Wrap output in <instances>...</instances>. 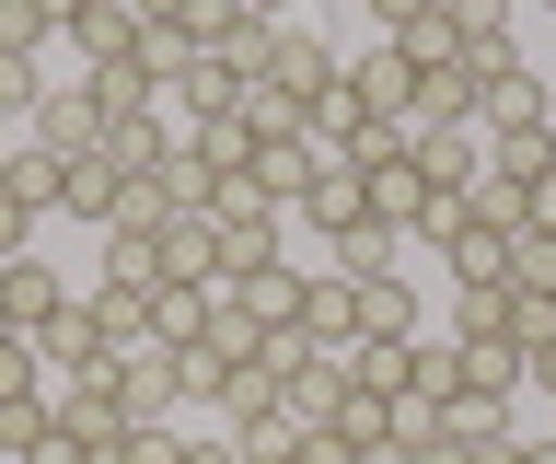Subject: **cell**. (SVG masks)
Here are the masks:
<instances>
[{"label": "cell", "instance_id": "cell-27", "mask_svg": "<svg viewBox=\"0 0 556 464\" xmlns=\"http://www.w3.org/2000/svg\"><path fill=\"white\" fill-rule=\"evenodd\" d=\"M359 337H417V279H359Z\"/></svg>", "mask_w": 556, "mask_h": 464}, {"label": "cell", "instance_id": "cell-24", "mask_svg": "<svg viewBox=\"0 0 556 464\" xmlns=\"http://www.w3.org/2000/svg\"><path fill=\"white\" fill-rule=\"evenodd\" d=\"M93 244H104V279L116 290H139V302L163 290V244H151V233H93Z\"/></svg>", "mask_w": 556, "mask_h": 464}, {"label": "cell", "instance_id": "cell-33", "mask_svg": "<svg viewBox=\"0 0 556 464\" xmlns=\"http://www.w3.org/2000/svg\"><path fill=\"white\" fill-rule=\"evenodd\" d=\"M510 290H556V221H521L510 233Z\"/></svg>", "mask_w": 556, "mask_h": 464}, {"label": "cell", "instance_id": "cell-44", "mask_svg": "<svg viewBox=\"0 0 556 464\" xmlns=\"http://www.w3.org/2000/svg\"><path fill=\"white\" fill-rule=\"evenodd\" d=\"M243 12H255V24H302V0H243Z\"/></svg>", "mask_w": 556, "mask_h": 464}, {"label": "cell", "instance_id": "cell-3", "mask_svg": "<svg viewBox=\"0 0 556 464\" xmlns=\"http://www.w3.org/2000/svg\"><path fill=\"white\" fill-rule=\"evenodd\" d=\"M290 221H313L325 244L359 233V221H371V175H359V163H313V186H302V210H290Z\"/></svg>", "mask_w": 556, "mask_h": 464}, {"label": "cell", "instance_id": "cell-45", "mask_svg": "<svg viewBox=\"0 0 556 464\" xmlns=\"http://www.w3.org/2000/svg\"><path fill=\"white\" fill-rule=\"evenodd\" d=\"M128 12L139 24H186V0H128Z\"/></svg>", "mask_w": 556, "mask_h": 464}, {"label": "cell", "instance_id": "cell-28", "mask_svg": "<svg viewBox=\"0 0 556 464\" xmlns=\"http://www.w3.org/2000/svg\"><path fill=\"white\" fill-rule=\"evenodd\" d=\"M382 441H394V453H429V441H441V394H382Z\"/></svg>", "mask_w": 556, "mask_h": 464}, {"label": "cell", "instance_id": "cell-46", "mask_svg": "<svg viewBox=\"0 0 556 464\" xmlns=\"http://www.w3.org/2000/svg\"><path fill=\"white\" fill-rule=\"evenodd\" d=\"M290 464H302V453H290Z\"/></svg>", "mask_w": 556, "mask_h": 464}, {"label": "cell", "instance_id": "cell-32", "mask_svg": "<svg viewBox=\"0 0 556 464\" xmlns=\"http://www.w3.org/2000/svg\"><path fill=\"white\" fill-rule=\"evenodd\" d=\"M0 198H24V210L47 221V210H59V163H47V151L24 140V151H12V163H0Z\"/></svg>", "mask_w": 556, "mask_h": 464}, {"label": "cell", "instance_id": "cell-29", "mask_svg": "<svg viewBox=\"0 0 556 464\" xmlns=\"http://www.w3.org/2000/svg\"><path fill=\"white\" fill-rule=\"evenodd\" d=\"M198 349H208V360H232V372H243V360H255V349H267V325H255V314H243V302H232V290H220V302H208V337H198Z\"/></svg>", "mask_w": 556, "mask_h": 464}, {"label": "cell", "instance_id": "cell-23", "mask_svg": "<svg viewBox=\"0 0 556 464\" xmlns=\"http://www.w3.org/2000/svg\"><path fill=\"white\" fill-rule=\"evenodd\" d=\"M464 210H476V198H464ZM441 267H452V279H510V233H486V221H464V233L441 244Z\"/></svg>", "mask_w": 556, "mask_h": 464}, {"label": "cell", "instance_id": "cell-7", "mask_svg": "<svg viewBox=\"0 0 556 464\" xmlns=\"http://www.w3.org/2000/svg\"><path fill=\"white\" fill-rule=\"evenodd\" d=\"M545 116H556V81H533L521 59L476 93V128H486V140H498V128H545Z\"/></svg>", "mask_w": 556, "mask_h": 464}, {"label": "cell", "instance_id": "cell-9", "mask_svg": "<svg viewBox=\"0 0 556 464\" xmlns=\"http://www.w3.org/2000/svg\"><path fill=\"white\" fill-rule=\"evenodd\" d=\"M255 151H267V140H255V116H243V105H232V116H186V163H208L220 186H232Z\"/></svg>", "mask_w": 556, "mask_h": 464}, {"label": "cell", "instance_id": "cell-42", "mask_svg": "<svg viewBox=\"0 0 556 464\" xmlns=\"http://www.w3.org/2000/svg\"><path fill=\"white\" fill-rule=\"evenodd\" d=\"M186 464H243V441H232V429H208V441H186Z\"/></svg>", "mask_w": 556, "mask_h": 464}, {"label": "cell", "instance_id": "cell-39", "mask_svg": "<svg viewBox=\"0 0 556 464\" xmlns=\"http://www.w3.org/2000/svg\"><path fill=\"white\" fill-rule=\"evenodd\" d=\"M0 394H47V360H35V337H0Z\"/></svg>", "mask_w": 556, "mask_h": 464}, {"label": "cell", "instance_id": "cell-12", "mask_svg": "<svg viewBox=\"0 0 556 464\" xmlns=\"http://www.w3.org/2000/svg\"><path fill=\"white\" fill-rule=\"evenodd\" d=\"M486 175L545 198V186H556V116H545V128H498V140H486Z\"/></svg>", "mask_w": 556, "mask_h": 464}, {"label": "cell", "instance_id": "cell-34", "mask_svg": "<svg viewBox=\"0 0 556 464\" xmlns=\"http://www.w3.org/2000/svg\"><path fill=\"white\" fill-rule=\"evenodd\" d=\"M47 418H59L47 394H0V464H24L35 441H47Z\"/></svg>", "mask_w": 556, "mask_h": 464}, {"label": "cell", "instance_id": "cell-18", "mask_svg": "<svg viewBox=\"0 0 556 464\" xmlns=\"http://www.w3.org/2000/svg\"><path fill=\"white\" fill-rule=\"evenodd\" d=\"M116 186H128V175H116L104 151H81V163H59V210H70V221H93V233H104V221H116Z\"/></svg>", "mask_w": 556, "mask_h": 464}, {"label": "cell", "instance_id": "cell-14", "mask_svg": "<svg viewBox=\"0 0 556 464\" xmlns=\"http://www.w3.org/2000/svg\"><path fill=\"white\" fill-rule=\"evenodd\" d=\"M35 360H47V372H93V360H116V349L93 337V314H81V290H70L59 314L35 325Z\"/></svg>", "mask_w": 556, "mask_h": 464}, {"label": "cell", "instance_id": "cell-2", "mask_svg": "<svg viewBox=\"0 0 556 464\" xmlns=\"http://www.w3.org/2000/svg\"><path fill=\"white\" fill-rule=\"evenodd\" d=\"M116 418H128V429H151V418H186V384H174V349H163V337L116 360Z\"/></svg>", "mask_w": 556, "mask_h": 464}, {"label": "cell", "instance_id": "cell-25", "mask_svg": "<svg viewBox=\"0 0 556 464\" xmlns=\"http://www.w3.org/2000/svg\"><path fill=\"white\" fill-rule=\"evenodd\" d=\"M452 337H510V279H452Z\"/></svg>", "mask_w": 556, "mask_h": 464}, {"label": "cell", "instance_id": "cell-15", "mask_svg": "<svg viewBox=\"0 0 556 464\" xmlns=\"http://www.w3.org/2000/svg\"><path fill=\"white\" fill-rule=\"evenodd\" d=\"M278 406H290V418H302V429H325V418H337V406H348V360H337V349H313L302 372L278 384Z\"/></svg>", "mask_w": 556, "mask_h": 464}, {"label": "cell", "instance_id": "cell-6", "mask_svg": "<svg viewBox=\"0 0 556 464\" xmlns=\"http://www.w3.org/2000/svg\"><path fill=\"white\" fill-rule=\"evenodd\" d=\"M70 290H81V279H70V267H47V255H12V267H0V314H12V325H24V337H35V325L59 314Z\"/></svg>", "mask_w": 556, "mask_h": 464}, {"label": "cell", "instance_id": "cell-40", "mask_svg": "<svg viewBox=\"0 0 556 464\" xmlns=\"http://www.w3.org/2000/svg\"><path fill=\"white\" fill-rule=\"evenodd\" d=\"M12 255H35V210L24 198H0V267H12Z\"/></svg>", "mask_w": 556, "mask_h": 464}, {"label": "cell", "instance_id": "cell-16", "mask_svg": "<svg viewBox=\"0 0 556 464\" xmlns=\"http://www.w3.org/2000/svg\"><path fill=\"white\" fill-rule=\"evenodd\" d=\"M220 233V290H243V279H267V267H290L278 255V221H208Z\"/></svg>", "mask_w": 556, "mask_h": 464}, {"label": "cell", "instance_id": "cell-17", "mask_svg": "<svg viewBox=\"0 0 556 464\" xmlns=\"http://www.w3.org/2000/svg\"><path fill=\"white\" fill-rule=\"evenodd\" d=\"M151 244H163V279H198V290H220V233H208V221H186V210H174L163 233H151Z\"/></svg>", "mask_w": 556, "mask_h": 464}, {"label": "cell", "instance_id": "cell-4", "mask_svg": "<svg viewBox=\"0 0 556 464\" xmlns=\"http://www.w3.org/2000/svg\"><path fill=\"white\" fill-rule=\"evenodd\" d=\"M24 140L47 151V163H81V151H104V116H93V93L70 81V93H47V105L24 116Z\"/></svg>", "mask_w": 556, "mask_h": 464}, {"label": "cell", "instance_id": "cell-37", "mask_svg": "<svg viewBox=\"0 0 556 464\" xmlns=\"http://www.w3.org/2000/svg\"><path fill=\"white\" fill-rule=\"evenodd\" d=\"M510 349H556V290H510Z\"/></svg>", "mask_w": 556, "mask_h": 464}, {"label": "cell", "instance_id": "cell-5", "mask_svg": "<svg viewBox=\"0 0 556 464\" xmlns=\"http://www.w3.org/2000/svg\"><path fill=\"white\" fill-rule=\"evenodd\" d=\"M104 163H116L128 186H139V175H174V163H186V128L151 105V116H128V128H104Z\"/></svg>", "mask_w": 556, "mask_h": 464}, {"label": "cell", "instance_id": "cell-38", "mask_svg": "<svg viewBox=\"0 0 556 464\" xmlns=\"http://www.w3.org/2000/svg\"><path fill=\"white\" fill-rule=\"evenodd\" d=\"M47 105V71H35V59H12V47H0V116H35Z\"/></svg>", "mask_w": 556, "mask_h": 464}, {"label": "cell", "instance_id": "cell-21", "mask_svg": "<svg viewBox=\"0 0 556 464\" xmlns=\"http://www.w3.org/2000/svg\"><path fill=\"white\" fill-rule=\"evenodd\" d=\"M406 349H417V337H359V349H337V360H348V394H406V384H417Z\"/></svg>", "mask_w": 556, "mask_h": 464}, {"label": "cell", "instance_id": "cell-43", "mask_svg": "<svg viewBox=\"0 0 556 464\" xmlns=\"http://www.w3.org/2000/svg\"><path fill=\"white\" fill-rule=\"evenodd\" d=\"M521 384H533V394L556 406V349H533V360H521Z\"/></svg>", "mask_w": 556, "mask_h": 464}, {"label": "cell", "instance_id": "cell-26", "mask_svg": "<svg viewBox=\"0 0 556 464\" xmlns=\"http://www.w3.org/2000/svg\"><path fill=\"white\" fill-rule=\"evenodd\" d=\"M174 105H186V116H232V105H243V71H232V59H186Z\"/></svg>", "mask_w": 556, "mask_h": 464}, {"label": "cell", "instance_id": "cell-30", "mask_svg": "<svg viewBox=\"0 0 556 464\" xmlns=\"http://www.w3.org/2000/svg\"><path fill=\"white\" fill-rule=\"evenodd\" d=\"M128 59H139V81H151V93L174 105V81H186V59H198V47L174 36V24H139V47H128Z\"/></svg>", "mask_w": 556, "mask_h": 464}, {"label": "cell", "instance_id": "cell-31", "mask_svg": "<svg viewBox=\"0 0 556 464\" xmlns=\"http://www.w3.org/2000/svg\"><path fill=\"white\" fill-rule=\"evenodd\" d=\"M232 302H243V314H255V325L278 337V325H302V267H267V279H243Z\"/></svg>", "mask_w": 556, "mask_h": 464}, {"label": "cell", "instance_id": "cell-10", "mask_svg": "<svg viewBox=\"0 0 556 464\" xmlns=\"http://www.w3.org/2000/svg\"><path fill=\"white\" fill-rule=\"evenodd\" d=\"M429 198H441V186L417 175L406 151H394V163H371V221H382V233H394V244H406L417 221H429Z\"/></svg>", "mask_w": 556, "mask_h": 464}, {"label": "cell", "instance_id": "cell-1", "mask_svg": "<svg viewBox=\"0 0 556 464\" xmlns=\"http://www.w3.org/2000/svg\"><path fill=\"white\" fill-rule=\"evenodd\" d=\"M406 163L464 198V186L486 175V128H476V116H406Z\"/></svg>", "mask_w": 556, "mask_h": 464}, {"label": "cell", "instance_id": "cell-19", "mask_svg": "<svg viewBox=\"0 0 556 464\" xmlns=\"http://www.w3.org/2000/svg\"><path fill=\"white\" fill-rule=\"evenodd\" d=\"M208 302H220V290L163 279V290H151V337H163V349H198V337H208Z\"/></svg>", "mask_w": 556, "mask_h": 464}, {"label": "cell", "instance_id": "cell-13", "mask_svg": "<svg viewBox=\"0 0 556 464\" xmlns=\"http://www.w3.org/2000/svg\"><path fill=\"white\" fill-rule=\"evenodd\" d=\"M81 314H93V337L116 360L128 349H151V302H139V290H116V279H81Z\"/></svg>", "mask_w": 556, "mask_h": 464}, {"label": "cell", "instance_id": "cell-8", "mask_svg": "<svg viewBox=\"0 0 556 464\" xmlns=\"http://www.w3.org/2000/svg\"><path fill=\"white\" fill-rule=\"evenodd\" d=\"M59 36H70V59H81V71H104V59H128V47H139V12H128V0H81Z\"/></svg>", "mask_w": 556, "mask_h": 464}, {"label": "cell", "instance_id": "cell-41", "mask_svg": "<svg viewBox=\"0 0 556 464\" xmlns=\"http://www.w3.org/2000/svg\"><path fill=\"white\" fill-rule=\"evenodd\" d=\"M452 453H464V464H521V441H510V429H486V441H452Z\"/></svg>", "mask_w": 556, "mask_h": 464}, {"label": "cell", "instance_id": "cell-35", "mask_svg": "<svg viewBox=\"0 0 556 464\" xmlns=\"http://www.w3.org/2000/svg\"><path fill=\"white\" fill-rule=\"evenodd\" d=\"M337 279H394V233H382V221L337 233Z\"/></svg>", "mask_w": 556, "mask_h": 464}, {"label": "cell", "instance_id": "cell-11", "mask_svg": "<svg viewBox=\"0 0 556 464\" xmlns=\"http://www.w3.org/2000/svg\"><path fill=\"white\" fill-rule=\"evenodd\" d=\"M302 337L313 349H359V279H337V267L302 279Z\"/></svg>", "mask_w": 556, "mask_h": 464}, {"label": "cell", "instance_id": "cell-20", "mask_svg": "<svg viewBox=\"0 0 556 464\" xmlns=\"http://www.w3.org/2000/svg\"><path fill=\"white\" fill-rule=\"evenodd\" d=\"M81 93H93V116H104V128H128V116H151V105H163V93L139 81V59H104V71H81Z\"/></svg>", "mask_w": 556, "mask_h": 464}, {"label": "cell", "instance_id": "cell-36", "mask_svg": "<svg viewBox=\"0 0 556 464\" xmlns=\"http://www.w3.org/2000/svg\"><path fill=\"white\" fill-rule=\"evenodd\" d=\"M232 24H243V0H186V24H174V36L198 47V59H220V47H232Z\"/></svg>", "mask_w": 556, "mask_h": 464}, {"label": "cell", "instance_id": "cell-22", "mask_svg": "<svg viewBox=\"0 0 556 464\" xmlns=\"http://www.w3.org/2000/svg\"><path fill=\"white\" fill-rule=\"evenodd\" d=\"M208 418H220V429H255V418H278V372H255V360H243V372H220Z\"/></svg>", "mask_w": 556, "mask_h": 464}]
</instances>
